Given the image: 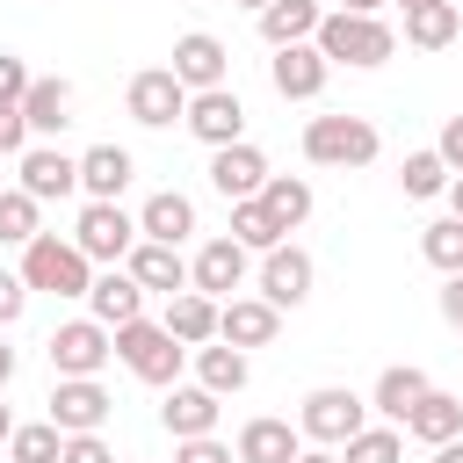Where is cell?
<instances>
[{"mask_svg": "<svg viewBox=\"0 0 463 463\" xmlns=\"http://www.w3.org/2000/svg\"><path fill=\"white\" fill-rule=\"evenodd\" d=\"M311 43H318L326 65H354V72H369V65H383V58L398 51V29H391L383 14H347V7H333V14H318Z\"/></svg>", "mask_w": 463, "mask_h": 463, "instance_id": "1", "label": "cell"}, {"mask_svg": "<svg viewBox=\"0 0 463 463\" xmlns=\"http://www.w3.org/2000/svg\"><path fill=\"white\" fill-rule=\"evenodd\" d=\"M29 289H43V297H87V282H94V260L72 246V239H58V232H36L29 246H22V268H14Z\"/></svg>", "mask_w": 463, "mask_h": 463, "instance_id": "2", "label": "cell"}, {"mask_svg": "<svg viewBox=\"0 0 463 463\" xmlns=\"http://www.w3.org/2000/svg\"><path fill=\"white\" fill-rule=\"evenodd\" d=\"M116 362L137 376V383H181V362H188V347L159 326V318H130V326H116Z\"/></svg>", "mask_w": 463, "mask_h": 463, "instance_id": "3", "label": "cell"}, {"mask_svg": "<svg viewBox=\"0 0 463 463\" xmlns=\"http://www.w3.org/2000/svg\"><path fill=\"white\" fill-rule=\"evenodd\" d=\"M383 152V137H376V123L369 116H311L304 123V159L311 166H369Z\"/></svg>", "mask_w": 463, "mask_h": 463, "instance_id": "4", "label": "cell"}, {"mask_svg": "<svg viewBox=\"0 0 463 463\" xmlns=\"http://www.w3.org/2000/svg\"><path fill=\"white\" fill-rule=\"evenodd\" d=\"M354 427H369V398H354L347 383H318V391L297 405V434L318 441V449H340Z\"/></svg>", "mask_w": 463, "mask_h": 463, "instance_id": "5", "label": "cell"}, {"mask_svg": "<svg viewBox=\"0 0 463 463\" xmlns=\"http://www.w3.org/2000/svg\"><path fill=\"white\" fill-rule=\"evenodd\" d=\"M43 354H51L58 376H101L109 354H116V333H109L101 318H65V326L43 340Z\"/></svg>", "mask_w": 463, "mask_h": 463, "instance_id": "6", "label": "cell"}, {"mask_svg": "<svg viewBox=\"0 0 463 463\" xmlns=\"http://www.w3.org/2000/svg\"><path fill=\"white\" fill-rule=\"evenodd\" d=\"M72 246H80L94 268H116V260L137 246V217H130L123 203H87L80 224H72Z\"/></svg>", "mask_w": 463, "mask_h": 463, "instance_id": "7", "label": "cell"}, {"mask_svg": "<svg viewBox=\"0 0 463 463\" xmlns=\"http://www.w3.org/2000/svg\"><path fill=\"white\" fill-rule=\"evenodd\" d=\"M181 123H188V137L195 145H239L246 137V101L232 94V80L224 87H203V94H188V109H181Z\"/></svg>", "mask_w": 463, "mask_h": 463, "instance_id": "8", "label": "cell"}, {"mask_svg": "<svg viewBox=\"0 0 463 463\" xmlns=\"http://www.w3.org/2000/svg\"><path fill=\"white\" fill-rule=\"evenodd\" d=\"M116 412V398L101 391V376H58L51 383V427L58 434H101V420Z\"/></svg>", "mask_w": 463, "mask_h": 463, "instance_id": "9", "label": "cell"}, {"mask_svg": "<svg viewBox=\"0 0 463 463\" xmlns=\"http://www.w3.org/2000/svg\"><path fill=\"white\" fill-rule=\"evenodd\" d=\"M123 109H130V123H145V130H166V123H181V109H188V87H181L166 65H145V72H130V87H123Z\"/></svg>", "mask_w": 463, "mask_h": 463, "instance_id": "10", "label": "cell"}, {"mask_svg": "<svg viewBox=\"0 0 463 463\" xmlns=\"http://www.w3.org/2000/svg\"><path fill=\"white\" fill-rule=\"evenodd\" d=\"M166 72H174L188 94H203V87H224V80H232V51H224L210 29H188V36H174Z\"/></svg>", "mask_w": 463, "mask_h": 463, "instance_id": "11", "label": "cell"}, {"mask_svg": "<svg viewBox=\"0 0 463 463\" xmlns=\"http://www.w3.org/2000/svg\"><path fill=\"white\" fill-rule=\"evenodd\" d=\"M246 260H253V253H246L239 239H203V246H195V260H188V289H203V297H217V304H224V297H239V289H246Z\"/></svg>", "mask_w": 463, "mask_h": 463, "instance_id": "12", "label": "cell"}, {"mask_svg": "<svg viewBox=\"0 0 463 463\" xmlns=\"http://www.w3.org/2000/svg\"><path fill=\"white\" fill-rule=\"evenodd\" d=\"M326 80H333V65L318 58V43H282V51L268 58V87H275L282 101H318Z\"/></svg>", "mask_w": 463, "mask_h": 463, "instance_id": "13", "label": "cell"}, {"mask_svg": "<svg viewBox=\"0 0 463 463\" xmlns=\"http://www.w3.org/2000/svg\"><path fill=\"white\" fill-rule=\"evenodd\" d=\"M14 188H29L36 203H65V195L80 188V159L58 152V145H29V152L14 159Z\"/></svg>", "mask_w": 463, "mask_h": 463, "instance_id": "14", "label": "cell"}, {"mask_svg": "<svg viewBox=\"0 0 463 463\" xmlns=\"http://www.w3.org/2000/svg\"><path fill=\"white\" fill-rule=\"evenodd\" d=\"M311 275H318V268H311V253H304V246H289V239L260 253V297H268L275 311H297V304L311 297Z\"/></svg>", "mask_w": 463, "mask_h": 463, "instance_id": "15", "label": "cell"}, {"mask_svg": "<svg viewBox=\"0 0 463 463\" xmlns=\"http://www.w3.org/2000/svg\"><path fill=\"white\" fill-rule=\"evenodd\" d=\"M87 318H101L109 333L116 326H130V318H145V289H137V275L116 260V268H101L94 282H87Z\"/></svg>", "mask_w": 463, "mask_h": 463, "instance_id": "16", "label": "cell"}, {"mask_svg": "<svg viewBox=\"0 0 463 463\" xmlns=\"http://www.w3.org/2000/svg\"><path fill=\"white\" fill-rule=\"evenodd\" d=\"M260 181H268V159H260V145H217L210 152V188L224 195V203H246V195H260Z\"/></svg>", "mask_w": 463, "mask_h": 463, "instance_id": "17", "label": "cell"}, {"mask_svg": "<svg viewBox=\"0 0 463 463\" xmlns=\"http://www.w3.org/2000/svg\"><path fill=\"white\" fill-rule=\"evenodd\" d=\"M123 268L137 275L145 297H174V289H188V260H181V246H166V239H137V246L123 253Z\"/></svg>", "mask_w": 463, "mask_h": 463, "instance_id": "18", "label": "cell"}, {"mask_svg": "<svg viewBox=\"0 0 463 463\" xmlns=\"http://www.w3.org/2000/svg\"><path fill=\"white\" fill-rule=\"evenodd\" d=\"M282 333V311L268 304V297H224L217 304V340H232V347H268Z\"/></svg>", "mask_w": 463, "mask_h": 463, "instance_id": "19", "label": "cell"}, {"mask_svg": "<svg viewBox=\"0 0 463 463\" xmlns=\"http://www.w3.org/2000/svg\"><path fill=\"white\" fill-rule=\"evenodd\" d=\"M217 391H203V383H166V398H159V427L174 434V441H188V434H217Z\"/></svg>", "mask_w": 463, "mask_h": 463, "instance_id": "20", "label": "cell"}, {"mask_svg": "<svg viewBox=\"0 0 463 463\" xmlns=\"http://www.w3.org/2000/svg\"><path fill=\"white\" fill-rule=\"evenodd\" d=\"M130 174H137V159H130L123 145H87V152H80V188H87V203H116V195L130 188Z\"/></svg>", "mask_w": 463, "mask_h": 463, "instance_id": "21", "label": "cell"}, {"mask_svg": "<svg viewBox=\"0 0 463 463\" xmlns=\"http://www.w3.org/2000/svg\"><path fill=\"white\" fill-rule=\"evenodd\" d=\"M188 362H195V383H203V391H217V398L246 391V376H253L246 347H232V340H203V347H188Z\"/></svg>", "mask_w": 463, "mask_h": 463, "instance_id": "22", "label": "cell"}, {"mask_svg": "<svg viewBox=\"0 0 463 463\" xmlns=\"http://www.w3.org/2000/svg\"><path fill=\"white\" fill-rule=\"evenodd\" d=\"M297 449H304V434H297L289 420H268V412H260V420H246V427H239V441H232V456H239V463H297Z\"/></svg>", "mask_w": 463, "mask_h": 463, "instance_id": "23", "label": "cell"}, {"mask_svg": "<svg viewBox=\"0 0 463 463\" xmlns=\"http://www.w3.org/2000/svg\"><path fill=\"white\" fill-rule=\"evenodd\" d=\"M22 116H29V137H58V130L72 123V80H58V72L29 80V94H22Z\"/></svg>", "mask_w": 463, "mask_h": 463, "instance_id": "24", "label": "cell"}, {"mask_svg": "<svg viewBox=\"0 0 463 463\" xmlns=\"http://www.w3.org/2000/svg\"><path fill=\"white\" fill-rule=\"evenodd\" d=\"M159 326H166L181 347H203V340H217V297H203V289H174L166 311H159Z\"/></svg>", "mask_w": 463, "mask_h": 463, "instance_id": "25", "label": "cell"}, {"mask_svg": "<svg viewBox=\"0 0 463 463\" xmlns=\"http://www.w3.org/2000/svg\"><path fill=\"white\" fill-rule=\"evenodd\" d=\"M188 232H195V203H188L181 188L145 195V210H137V239H166V246H181Z\"/></svg>", "mask_w": 463, "mask_h": 463, "instance_id": "26", "label": "cell"}, {"mask_svg": "<svg viewBox=\"0 0 463 463\" xmlns=\"http://www.w3.org/2000/svg\"><path fill=\"white\" fill-rule=\"evenodd\" d=\"M427 398V369H412V362H391L383 376H376V391H369V412H383L391 427H405V412Z\"/></svg>", "mask_w": 463, "mask_h": 463, "instance_id": "27", "label": "cell"}, {"mask_svg": "<svg viewBox=\"0 0 463 463\" xmlns=\"http://www.w3.org/2000/svg\"><path fill=\"white\" fill-rule=\"evenodd\" d=\"M405 434H412V441H427V449L456 441V434H463V398H449V391H434V383H427V398L405 412Z\"/></svg>", "mask_w": 463, "mask_h": 463, "instance_id": "28", "label": "cell"}, {"mask_svg": "<svg viewBox=\"0 0 463 463\" xmlns=\"http://www.w3.org/2000/svg\"><path fill=\"white\" fill-rule=\"evenodd\" d=\"M318 0H268L260 7V43L268 51H282V43H311V29H318Z\"/></svg>", "mask_w": 463, "mask_h": 463, "instance_id": "29", "label": "cell"}, {"mask_svg": "<svg viewBox=\"0 0 463 463\" xmlns=\"http://www.w3.org/2000/svg\"><path fill=\"white\" fill-rule=\"evenodd\" d=\"M456 36H463V7H456V0L405 7V43H412V51H449Z\"/></svg>", "mask_w": 463, "mask_h": 463, "instance_id": "30", "label": "cell"}, {"mask_svg": "<svg viewBox=\"0 0 463 463\" xmlns=\"http://www.w3.org/2000/svg\"><path fill=\"white\" fill-rule=\"evenodd\" d=\"M260 203H268V217H275L282 232H297V224L311 217V181H304V174H268V181H260Z\"/></svg>", "mask_w": 463, "mask_h": 463, "instance_id": "31", "label": "cell"}, {"mask_svg": "<svg viewBox=\"0 0 463 463\" xmlns=\"http://www.w3.org/2000/svg\"><path fill=\"white\" fill-rule=\"evenodd\" d=\"M232 239H239L246 253H268V246H282L289 232L268 217V203H260V195H246V203H232Z\"/></svg>", "mask_w": 463, "mask_h": 463, "instance_id": "32", "label": "cell"}, {"mask_svg": "<svg viewBox=\"0 0 463 463\" xmlns=\"http://www.w3.org/2000/svg\"><path fill=\"white\" fill-rule=\"evenodd\" d=\"M43 232V203L29 188H0V246H29Z\"/></svg>", "mask_w": 463, "mask_h": 463, "instance_id": "33", "label": "cell"}, {"mask_svg": "<svg viewBox=\"0 0 463 463\" xmlns=\"http://www.w3.org/2000/svg\"><path fill=\"white\" fill-rule=\"evenodd\" d=\"M340 463H405V434L383 420V427H354L340 441Z\"/></svg>", "mask_w": 463, "mask_h": 463, "instance_id": "34", "label": "cell"}, {"mask_svg": "<svg viewBox=\"0 0 463 463\" xmlns=\"http://www.w3.org/2000/svg\"><path fill=\"white\" fill-rule=\"evenodd\" d=\"M398 188L412 195V203H427V195H441L449 188V159L427 145V152H405V166H398Z\"/></svg>", "mask_w": 463, "mask_h": 463, "instance_id": "35", "label": "cell"}, {"mask_svg": "<svg viewBox=\"0 0 463 463\" xmlns=\"http://www.w3.org/2000/svg\"><path fill=\"white\" fill-rule=\"evenodd\" d=\"M420 260L441 268V275H456V268H463V217H434V224L420 232Z\"/></svg>", "mask_w": 463, "mask_h": 463, "instance_id": "36", "label": "cell"}, {"mask_svg": "<svg viewBox=\"0 0 463 463\" xmlns=\"http://www.w3.org/2000/svg\"><path fill=\"white\" fill-rule=\"evenodd\" d=\"M58 449H65V434H58L51 420H29V427L7 434V456H14V463H58Z\"/></svg>", "mask_w": 463, "mask_h": 463, "instance_id": "37", "label": "cell"}, {"mask_svg": "<svg viewBox=\"0 0 463 463\" xmlns=\"http://www.w3.org/2000/svg\"><path fill=\"white\" fill-rule=\"evenodd\" d=\"M36 137H29V116H22V101H7L0 109V159H22Z\"/></svg>", "mask_w": 463, "mask_h": 463, "instance_id": "38", "label": "cell"}, {"mask_svg": "<svg viewBox=\"0 0 463 463\" xmlns=\"http://www.w3.org/2000/svg\"><path fill=\"white\" fill-rule=\"evenodd\" d=\"M174 463H239L217 434H188V441H174Z\"/></svg>", "mask_w": 463, "mask_h": 463, "instance_id": "39", "label": "cell"}, {"mask_svg": "<svg viewBox=\"0 0 463 463\" xmlns=\"http://www.w3.org/2000/svg\"><path fill=\"white\" fill-rule=\"evenodd\" d=\"M58 463H116V449H109L101 434H65V449H58Z\"/></svg>", "mask_w": 463, "mask_h": 463, "instance_id": "40", "label": "cell"}, {"mask_svg": "<svg viewBox=\"0 0 463 463\" xmlns=\"http://www.w3.org/2000/svg\"><path fill=\"white\" fill-rule=\"evenodd\" d=\"M29 80H36V72H29L14 51H0V109H7V101H22V94H29Z\"/></svg>", "mask_w": 463, "mask_h": 463, "instance_id": "41", "label": "cell"}, {"mask_svg": "<svg viewBox=\"0 0 463 463\" xmlns=\"http://www.w3.org/2000/svg\"><path fill=\"white\" fill-rule=\"evenodd\" d=\"M22 304H29V282H22V275H7V268H0V333H7V326H14V318H22Z\"/></svg>", "mask_w": 463, "mask_h": 463, "instance_id": "42", "label": "cell"}, {"mask_svg": "<svg viewBox=\"0 0 463 463\" xmlns=\"http://www.w3.org/2000/svg\"><path fill=\"white\" fill-rule=\"evenodd\" d=\"M434 152L449 159V174H463V116H449V123H441V137H434Z\"/></svg>", "mask_w": 463, "mask_h": 463, "instance_id": "43", "label": "cell"}, {"mask_svg": "<svg viewBox=\"0 0 463 463\" xmlns=\"http://www.w3.org/2000/svg\"><path fill=\"white\" fill-rule=\"evenodd\" d=\"M441 318L463 333V268H456V275H441Z\"/></svg>", "mask_w": 463, "mask_h": 463, "instance_id": "44", "label": "cell"}, {"mask_svg": "<svg viewBox=\"0 0 463 463\" xmlns=\"http://www.w3.org/2000/svg\"><path fill=\"white\" fill-rule=\"evenodd\" d=\"M441 195H449V217H463V174H449V188H441Z\"/></svg>", "mask_w": 463, "mask_h": 463, "instance_id": "45", "label": "cell"}, {"mask_svg": "<svg viewBox=\"0 0 463 463\" xmlns=\"http://www.w3.org/2000/svg\"><path fill=\"white\" fill-rule=\"evenodd\" d=\"M7 383H14V347L0 340V391H7Z\"/></svg>", "mask_w": 463, "mask_h": 463, "instance_id": "46", "label": "cell"}, {"mask_svg": "<svg viewBox=\"0 0 463 463\" xmlns=\"http://www.w3.org/2000/svg\"><path fill=\"white\" fill-rule=\"evenodd\" d=\"M434 463H463V434H456V441H441V449H434Z\"/></svg>", "mask_w": 463, "mask_h": 463, "instance_id": "47", "label": "cell"}, {"mask_svg": "<svg viewBox=\"0 0 463 463\" xmlns=\"http://www.w3.org/2000/svg\"><path fill=\"white\" fill-rule=\"evenodd\" d=\"M297 463H340L333 449H297Z\"/></svg>", "mask_w": 463, "mask_h": 463, "instance_id": "48", "label": "cell"}, {"mask_svg": "<svg viewBox=\"0 0 463 463\" xmlns=\"http://www.w3.org/2000/svg\"><path fill=\"white\" fill-rule=\"evenodd\" d=\"M340 7H347V14H376L383 0H340Z\"/></svg>", "mask_w": 463, "mask_h": 463, "instance_id": "49", "label": "cell"}, {"mask_svg": "<svg viewBox=\"0 0 463 463\" xmlns=\"http://www.w3.org/2000/svg\"><path fill=\"white\" fill-rule=\"evenodd\" d=\"M7 434H14V412H7V405H0V449H7Z\"/></svg>", "mask_w": 463, "mask_h": 463, "instance_id": "50", "label": "cell"}, {"mask_svg": "<svg viewBox=\"0 0 463 463\" xmlns=\"http://www.w3.org/2000/svg\"><path fill=\"white\" fill-rule=\"evenodd\" d=\"M398 7H434V0H398Z\"/></svg>", "mask_w": 463, "mask_h": 463, "instance_id": "51", "label": "cell"}, {"mask_svg": "<svg viewBox=\"0 0 463 463\" xmlns=\"http://www.w3.org/2000/svg\"><path fill=\"white\" fill-rule=\"evenodd\" d=\"M239 7H253V14H260V7H268V0H239Z\"/></svg>", "mask_w": 463, "mask_h": 463, "instance_id": "52", "label": "cell"}, {"mask_svg": "<svg viewBox=\"0 0 463 463\" xmlns=\"http://www.w3.org/2000/svg\"><path fill=\"white\" fill-rule=\"evenodd\" d=\"M0 188H7V174H0Z\"/></svg>", "mask_w": 463, "mask_h": 463, "instance_id": "53", "label": "cell"}]
</instances>
